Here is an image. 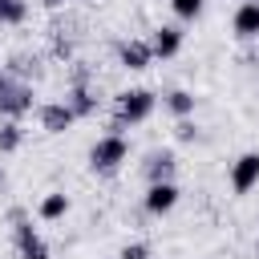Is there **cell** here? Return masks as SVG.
I'll return each mask as SVG.
<instances>
[{"label": "cell", "instance_id": "obj_1", "mask_svg": "<svg viewBox=\"0 0 259 259\" xmlns=\"http://www.w3.org/2000/svg\"><path fill=\"white\" fill-rule=\"evenodd\" d=\"M125 154H130L125 138H121V134H105V138H97L93 150H89V170H93V174H113V170L125 162Z\"/></svg>", "mask_w": 259, "mask_h": 259}, {"label": "cell", "instance_id": "obj_2", "mask_svg": "<svg viewBox=\"0 0 259 259\" xmlns=\"http://www.w3.org/2000/svg\"><path fill=\"white\" fill-rule=\"evenodd\" d=\"M12 243H16V259H49V243L36 235V227L24 219L12 223Z\"/></svg>", "mask_w": 259, "mask_h": 259}, {"label": "cell", "instance_id": "obj_3", "mask_svg": "<svg viewBox=\"0 0 259 259\" xmlns=\"http://www.w3.org/2000/svg\"><path fill=\"white\" fill-rule=\"evenodd\" d=\"M113 113L125 117L130 125H138V121H146L154 113V93L150 89H125V93H117V109Z\"/></svg>", "mask_w": 259, "mask_h": 259}, {"label": "cell", "instance_id": "obj_4", "mask_svg": "<svg viewBox=\"0 0 259 259\" xmlns=\"http://www.w3.org/2000/svg\"><path fill=\"white\" fill-rule=\"evenodd\" d=\"M32 101H36V93H32V85L28 81H8L4 89H0V117H20V113H28L32 109Z\"/></svg>", "mask_w": 259, "mask_h": 259}, {"label": "cell", "instance_id": "obj_5", "mask_svg": "<svg viewBox=\"0 0 259 259\" xmlns=\"http://www.w3.org/2000/svg\"><path fill=\"white\" fill-rule=\"evenodd\" d=\"M73 121H77V113H73L69 101H49V105H40V125H45V134H65Z\"/></svg>", "mask_w": 259, "mask_h": 259}, {"label": "cell", "instance_id": "obj_6", "mask_svg": "<svg viewBox=\"0 0 259 259\" xmlns=\"http://www.w3.org/2000/svg\"><path fill=\"white\" fill-rule=\"evenodd\" d=\"M142 170H146V182H174L178 158L170 150H150V158L142 162Z\"/></svg>", "mask_w": 259, "mask_h": 259}, {"label": "cell", "instance_id": "obj_7", "mask_svg": "<svg viewBox=\"0 0 259 259\" xmlns=\"http://www.w3.org/2000/svg\"><path fill=\"white\" fill-rule=\"evenodd\" d=\"M117 57H121V65L125 69H150V61H154V49H150V40H138V36H130V40H121L117 45Z\"/></svg>", "mask_w": 259, "mask_h": 259}, {"label": "cell", "instance_id": "obj_8", "mask_svg": "<svg viewBox=\"0 0 259 259\" xmlns=\"http://www.w3.org/2000/svg\"><path fill=\"white\" fill-rule=\"evenodd\" d=\"M255 182H259V154H243V158L231 166V190H235V194H247Z\"/></svg>", "mask_w": 259, "mask_h": 259}, {"label": "cell", "instance_id": "obj_9", "mask_svg": "<svg viewBox=\"0 0 259 259\" xmlns=\"http://www.w3.org/2000/svg\"><path fill=\"white\" fill-rule=\"evenodd\" d=\"M178 206V186L174 182H150V190H146V210L150 214H166V210H174Z\"/></svg>", "mask_w": 259, "mask_h": 259}, {"label": "cell", "instance_id": "obj_10", "mask_svg": "<svg viewBox=\"0 0 259 259\" xmlns=\"http://www.w3.org/2000/svg\"><path fill=\"white\" fill-rule=\"evenodd\" d=\"M4 73H8L12 81H28V77H40V73H45V65H40V57H36V53H24V49H20V53H12V57H8Z\"/></svg>", "mask_w": 259, "mask_h": 259}, {"label": "cell", "instance_id": "obj_11", "mask_svg": "<svg viewBox=\"0 0 259 259\" xmlns=\"http://www.w3.org/2000/svg\"><path fill=\"white\" fill-rule=\"evenodd\" d=\"M150 49H154V57H174L178 49H182V28H174V24H162V28H154V40H150Z\"/></svg>", "mask_w": 259, "mask_h": 259}, {"label": "cell", "instance_id": "obj_12", "mask_svg": "<svg viewBox=\"0 0 259 259\" xmlns=\"http://www.w3.org/2000/svg\"><path fill=\"white\" fill-rule=\"evenodd\" d=\"M235 32H239L243 40H259V0L239 4V12H235Z\"/></svg>", "mask_w": 259, "mask_h": 259}, {"label": "cell", "instance_id": "obj_13", "mask_svg": "<svg viewBox=\"0 0 259 259\" xmlns=\"http://www.w3.org/2000/svg\"><path fill=\"white\" fill-rule=\"evenodd\" d=\"M65 101L73 105V113H77V117L97 113V93H93L89 85H69V97H65Z\"/></svg>", "mask_w": 259, "mask_h": 259}, {"label": "cell", "instance_id": "obj_14", "mask_svg": "<svg viewBox=\"0 0 259 259\" xmlns=\"http://www.w3.org/2000/svg\"><path fill=\"white\" fill-rule=\"evenodd\" d=\"M20 142H24V130H20L12 117H4V121H0V154L20 150Z\"/></svg>", "mask_w": 259, "mask_h": 259}, {"label": "cell", "instance_id": "obj_15", "mask_svg": "<svg viewBox=\"0 0 259 259\" xmlns=\"http://www.w3.org/2000/svg\"><path fill=\"white\" fill-rule=\"evenodd\" d=\"M65 210H69V194L53 190V194H45V198H40V219H49V223H53V219H61Z\"/></svg>", "mask_w": 259, "mask_h": 259}, {"label": "cell", "instance_id": "obj_16", "mask_svg": "<svg viewBox=\"0 0 259 259\" xmlns=\"http://www.w3.org/2000/svg\"><path fill=\"white\" fill-rule=\"evenodd\" d=\"M166 109H170V113H178V117H190V113H194V93H186V89L166 93Z\"/></svg>", "mask_w": 259, "mask_h": 259}, {"label": "cell", "instance_id": "obj_17", "mask_svg": "<svg viewBox=\"0 0 259 259\" xmlns=\"http://www.w3.org/2000/svg\"><path fill=\"white\" fill-rule=\"evenodd\" d=\"M28 0H0V24H24Z\"/></svg>", "mask_w": 259, "mask_h": 259}, {"label": "cell", "instance_id": "obj_18", "mask_svg": "<svg viewBox=\"0 0 259 259\" xmlns=\"http://www.w3.org/2000/svg\"><path fill=\"white\" fill-rule=\"evenodd\" d=\"M49 53L57 57V61H73V36H65V32H49Z\"/></svg>", "mask_w": 259, "mask_h": 259}, {"label": "cell", "instance_id": "obj_19", "mask_svg": "<svg viewBox=\"0 0 259 259\" xmlns=\"http://www.w3.org/2000/svg\"><path fill=\"white\" fill-rule=\"evenodd\" d=\"M170 8L178 12V20H198L202 16V0H170Z\"/></svg>", "mask_w": 259, "mask_h": 259}, {"label": "cell", "instance_id": "obj_20", "mask_svg": "<svg viewBox=\"0 0 259 259\" xmlns=\"http://www.w3.org/2000/svg\"><path fill=\"white\" fill-rule=\"evenodd\" d=\"M73 69H69V85H89V77H93V65L89 61H69Z\"/></svg>", "mask_w": 259, "mask_h": 259}, {"label": "cell", "instance_id": "obj_21", "mask_svg": "<svg viewBox=\"0 0 259 259\" xmlns=\"http://www.w3.org/2000/svg\"><path fill=\"white\" fill-rule=\"evenodd\" d=\"M174 138H178V142H194V138H198V125H194L190 117H178V125H174Z\"/></svg>", "mask_w": 259, "mask_h": 259}, {"label": "cell", "instance_id": "obj_22", "mask_svg": "<svg viewBox=\"0 0 259 259\" xmlns=\"http://www.w3.org/2000/svg\"><path fill=\"white\" fill-rule=\"evenodd\" d=\"M117 259H150V247H146V243H125V247L117 251Z\"/></svg>", "mask_w": 259, "mask_h": 259}, {"label": "cell", "instance_id": "obj_23", "mask_svg": "<svg viewBox=\"0 0 259 259\" xmlns=\"http://www.w3.org/2000/svg\"><path fill=\"white\" fill-rule=\"evenodd\" d=\"M40 4H45V8H53V12H57V8H61V4H65V0H40Z\"/></svg>", "mask_w": 259, "mask_h": 259}, {"label": "cell", "instance_id": "obj_24", "mask_svg": "<svg viewBox=\"0 0 259 259\" xmlns=\"http://www.w3.org/2000/svg\"><path fill=\"white\" fill-rule=\"evenodd\" d=\"M8 81H12V77H8V73H4V69H0V89H4V85H8Z\"/></svg>", "mask_w": 259, "mask_h": 259}, {"label": "cell", "instance_id": "obj_25", "mask_svg": "<svg viewBox=\"0 0 259 259\" xmlns=\"http://www.w3.org/2000/svg\"><path fill=\"white\" fill-rule=\"evenodd\" d=\"M0 186H4V170H0Z\"/></svg>", "mask_w": 259, "mask_h": 259}]
</instances>
